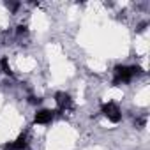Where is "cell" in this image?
<instances>
[{"mask_svg":"<svg viewBox=\"0 0 150 150\" xmlns=\"http://www.w3.org/2000/svg\"><path fill=\"white\" fill-rule=\"evenodd\" d=\"M139 74H141V69L138 65H117L115 74H113V85L129 83Z\"/></svg>","mask_w":150,"mask_h":150,"instance_id":"6da1fadb","label":"cell"},{"mask_svg":"<svg viewBox=\"0 0 150 150\" xmlns=\"http://www.w3.org/2000/svg\"><path fill=\"white\" fill-rule=\"evenodd\" d=\"M101 113H103L110 122H113V124H118V122L122 120V110H120L118 104H115V103H104V104L101 106Z\"/></svg>","mask_w":150,"mask_h":150,"instance_id":"7a4b0ae2","label":"cell"},{"mask_svg":"<svg viewBox=\"0 0 150 150\" xmlns=\"http://www.w3.org/2000/svg\"><path fill=\"white\" fill-rule=\"evenodd\" d=\"M55 101H57V106H58V110L62 113L72 110V99H71V96L67 92H57L55 94Z\"/></svg>","mask_w":150,"mask_h":150,"instance_id":"3957f363","label":"cell"},{"mask_svg":"<svg viewBox=\"0 0 150 150\" xmlns=\"http://www.w3.org/2000/svg\"><path fill=\"white\" fill-rule=\"evenodd\" d=\"M28 148V136L27 134H20L16 139L7 141L4 145V150H27Z\"/></svg>","mask_w":150,"mask_h":150,"instance_id":"277c9868","label":"cell"},{"mask_svg":"<svg viewBox=\"0 0 150 150\" xmlns=\"http://www.w3.org/2000/svg\"><path fill=\"white\" fill-rule=\"evenodd\" d=\"M53 118H55V111H53V110H39V111L35 113V117H34L35 124H41V125L50 124Z\"/></svg>","mask_w":150,"mask_h":150,"instance_id":"5b68a950","label":"cell"},{"mask_svg":"<svg viewBox=\"0 0 150 150\" xmlns=\"http://www.w3.org/2000/svg\"><path fill=\"white\" fill-rule=\"evenodd\" d=\"M0 69H2L4 74H7V76H13V71H11V65H9V60L4 57L2 60H0Z\"/></svg>","mask_w":150,"mask_h":150,"instance_id":"8992f818","label":"cell"},{"mask_svg":"<svg viewBox=\"0 0 150 150\" xmlns=\"http://www.w3.org/2000/svg\"><path fill=\"white\" fill-rule=\"evenodd\" d=\"M14 34H16V37H18V39H23V37H27V35H28V28H27L25 25H18Z\"/></svg>","mask_w":150,"mask_h":150,"instance_id":"52a82bcc","label":"cell"},{"mask_svg":"<svg viewBox=\"0 0 150 150\" xmlns=\"http://www.w3.org/2000/svg\"><path fill=\"white\" fill-rule=\"evenodd\" d=\"M6 7H7V9H11L13 13H16V11L21 7V4H18V2H6Z\"/></svg>","mask_w":150,"mask_h":150,"instance_id":"ba28073f","label":"cell"},{"mask_svg":"<svg viewBox=\"0 0 150 150\" xmlns=\"http://www.w3.org/2000/svg\"><path fill=\"white\" fill-rule=\"evenodd\" d=\"M28 103H30V104H39V103H41V99H39V97H35V96H30V97H28Z\"/></svg>","mask_w":150,"mask_h":150,"instance_id":"9c48e42d","label":"cell"},{"mask_svg":"<svg viewBox=\"0 0 150 150\" xmlns=\"http://www.w3.org/2000/svg\"><path fill=\"white\" fill-rule=\"evenodd\" d=\"M146 25H148V23H146V21H143V23H139V25H138V28H136V30H138V32H143Z\"/></svg>","mask_w":150,"mask_h":150,"instance_id":"30bf717a","label":"cell"}]
</instances>
